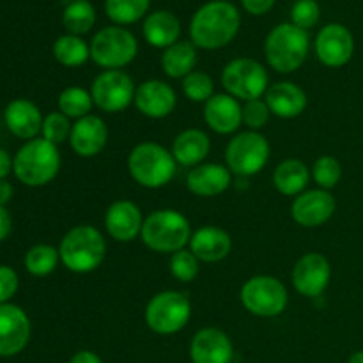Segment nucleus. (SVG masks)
<instances>
[{
	"label": "nucleus",
	"instance_id": "1",
	"mask_svg": "<svg viewBox=\"0 0 363 363\" xmlns=\"http://www.w3.org/2000/svg\"><path fill=\"white\" fill-rule=\"evenodd\" d=\"M241 27L240 11L225 0L204 4L190 21V39L197 48L220 50L229 45Z\"/></svg>",
	"mask_w": 363,
	"mask_h": 363
},
{
	"label": "nucleus",
	"instance_id": "2",
	"mask_svg": "<svg viewBox=\"0 0 363 363\" xmlns=\"http://www.w3.org/2000/svg\"><path fill=\"white\" fill-rule=\"evenodd\" d=\"M60 262L69 272L85 275L101 266L106 255V241L94 225H77L67 230L59 245Z\"/></svg>",
	"mask_w": 363,
	"mask_h": 363
},
{
	"label": "nucleus",
	"instance_id": "3",
	"mask_svg": "<svg viewBox=\"0 0 363 363\" xmlns=\"http://www.w3.org/2000/svg\"><path fill=\"white\" fill-rule=\"evenodd\" d=\"M60 170V152L55 144L45 138L28 140L18 149L13 160V172L25 186H45Z\"/></svg>",
	"mask_w": 363,
	"mask_h": 363
},
{
	"label": "nucleus",
	"instance_id": "4",
	"mask_svg": "<svg viewBox=\"0 0 363 363\" xmlns=\"http://www.w3.org/2000/svg\"><path fill=\"white\" fill-rule=\"evenodd\" d=\"M311 38L308 32L293 23H280L264 41V57L277 73L289 74L303 66L307 60Z\"/></svg>",
	"mask_w": 363,
	"mask_h": 363
},
{
	"label": "nucleus",
	"instance_id": "5",
	"mask_svg": "<svg viewBox=\"0 0 363 363\" xmlns=\"http://www.w3.org/2000/svg\"><path fill=\"white\" fill-rule=\"evenodd\" d=\"M128 170L135 183L149 190L167 186L174 179L177 162L172 152L155 142H142L128 156Z\"/></svg>",
	"mask_w": 363,
	"mask_h": 363
},
{
	"label": "nucleus",
	"instance_id": "6",
	"mask_svg": "<svg viewBox=\"0 0 363 363\" xmlns=\"http://www.w3.org/2000/svg\"><path fill=\"white\" fill-rule=\"evenodd\" d=\"M191 234L186 216L176 209H158L144 220L140 238L149 250L172 255L184 250Z\"/></svg>",
	"mask_w": 363,
	"mask_h": 363
},
{
	"label": "nucleus",
	"instance_id": "7",
	"mask_svg": "<svg viewBox=\"0 0 363 363\" xmlns=\"http://www.w3.org/2000/svg\"><path fill=\"white\" fill-rule=\"evenodd\" d=\"M191 303L179 291H162L145 307V325L158 335H174L188 325Z\"/></svg>",
	"mask_w": 363,
	"mask_h": 363
},
{
	"label": "nucleus",
	"instance_id": "8",
	"mask_svg": "<svg viewBox=\"0 0 363 363\" xmlns=\"http://www.w3.org/2000/svg\"><path fill=\"white\" fill-rule=\"evenodd\" d=\"M137 52L135 35L119 25L101 28L91 41V59L105 71L123 69L133 62Z\"/></svg>",
	"mask_w": 363,
	"mask_h": 363
},
{
	"label": "nucleus",
	"instance_id": "9",
	"mask_svg": "<svg viewBox=\"0 0 363 363\" xmlns=\"http://www.w3.org/2000/svg\"><path fill=\"white\" fill-rule=\"evenodd\" d=\"M269 142L259 131H241L234 135L225 149L227 169L240 177L261 172L269 160Z\"/></svg>",
	"mask_w": 363,
	"mask_h": 363
},
{
	"label": "nucleus",
	"instance_id": "10",
	"mask_svg": "<svg viewBox=\"0 0 363 363\" xmlns=\"http://www.w3.org/2000/svg\"><path fill=\"white\" fill-rule=\"evenodd\" d=\"M269 77L261 62L248 57L234 59L223 67L222 85L225 92L238 101H252L261 99L268 91Z\"/></svg>",
	"mask_w": 363,
	"mask_h": 363
},
{
	"label": "nucleus",
	"instance_id": "11",
	"mask_svg": "<svg viewBox=\"0 0 363 363\" xmlns=\"http://www.w3.org/2000/svg\"><path fill=\"white\" fill-rule=\"evenodd\" d=\"M240 300L243 307L257 318H277L286 311L289 294L279 279L257 275L243 284Z\"/></svg>",
	"mask_w": 363,
	"mask_h": 363
},
{
	"label": "nucleus",
	"instance_id": "12",
	"mask_svg": "<svg viewBox=\"0 0 363 363\" xmlns=\"http://www.w3.org/2000/svg\"><path fill=\"white\" fill-rule=\"evenodd\" d=\"M135 87L128 73L121 69H106L92 80L91 96L94 106L106 113H119L133 103Z\"/></svg>",
	"mask_w": 363,
	"mask_h": 363
},
{
	"label": "nucleus",
	"instance_id": "13",
	"mask_svg": "<svg viewBox=\"0 0 363 363\" xmlns=\"http://www.w3.org/2000/svg\"><path fill=\"white\" fill-rule=\"evenodd\" d=\"M332 279V266L323 254L311 252L300 257L294 264L291 280L301 296L319 298L328 287Z\"/></svg>",
	"mask_w": 363,
	"mask_h": 363
},
{
	"label": "nucleus",
	"instance_id": "14",
	"mask_svg": "<svg viewBox=\"0 0 363 363\" xmlns=\"http://www.w3.org/2000/svg\"><path fill=\"white\" fill-rule=\"evenodd\" d=\"M354 38L347 27L328 23L315 38V55L326 67H342L353 59Z\"/></svg>",
	"mask_w": 363,
	"mask_h": 363
},
{
	"label": "nucleus",
	"instance_id": "15",
	"mask_svg": "<svg viewBox=\"0 0 363 363\" xmlns=\"http://www.w3.org/2000/svg\"><path fill=\"white\" fill-rule=\"evenodd\" d=\"M337 202L328 190H307L294 197L291 206V216L298 225L305 229H315L328 222L333 216Z\"/></svg>",
	"mask_w": 363,
	"mask_h": 363
},
{
	"label": "nucleus",
	"instance_id": "16",
	"mask_svg": "<svg viewBox=\"0 0 363 363\" xmlns=\"http://www.w3.org/2000/svg\"><path fill=\"white\" fill-rule=\"evenodd\" d=\"M30 339V319L13 303L0 305V357L21 353Z\"/></svg>",
	"mask_w": 363,
	"mask_h": 363
},
{
	"label": "nucleus",
	"instance_id": "17",
	"mask_svg": "<svg viewBox=\"0 0 363 363\" xmlns=\"http://www.w3.org/2000/svg\"><path fill=\"white\" fill-rule=\"evenodd\" d=\"M142 116L149 119H165L177 105L176 91L163 80H145L137 87L133 99Z\"/></svg>",
	"mask_w": 363,
	"mask_h": 363
},
{
	"label": "nucleus",
	"instance_id": "18",
	"mask_svg": "<svg viewBox=\"0 0 363 363\" xmlns=\"http://www.w3.org/2000/svg\"><path fill=\"white\" fill-rule=\"evenodd\" d=\"M144 216L131 201H116L105 213V229L117 243H130L142 234Z\"/></svg>",
	"mask_w": 363,
	"mask_h": 363
},
{
	"label": "nucleus",
	"instance_id": "19",
	"mask_svg": "<svg viewBox=\"0 0 363 363\" xmlns=\"http://www.w3.org/2000/svg\"><path fill=\"white\" fill-rule=\"evenodd\" d=\"M234 346L218 328H202L190 342L191 363H233Z\"/></svg>",
	"mask_w": 363,
	"mask_h": 363
},
{
	"label": "nucleus",
	"instance_id": "20",
	"mask_svg": "<svg viewBox=\"0 0 363 363\" xmlns=\"http://www.w3.org/2000/svg\"><path fill=\"white\" fill-rule=\"evenodd\" d=\"M108 142V128L98 116H85L73 124L69 145L80 158H94Z\"/></svg>",
	"mask_w": 363,
	"mask_h": 363
},
{
	"label": "nucleus",
	"instance_id": "21",
	"mask_svg": "<svg viewBox=\"0 0 363 363\" xmlns=\"http://www.w3.org/2000/svg\"><path fill=\"white\" fill-rule=\"evenodd\" d=\"M204 123L218 135L236 133L243 124V106L227 92L215 94L204 103Z\"/></svg>",
	"mask_w": 363,
	"mask_h": 363
},
{
	"label": "nucleus",
	"instance_id": "22",
	"mask_svg": "<svg viewBox=\"0 0 363 363\" xmlns=\"http://www.w3.org/2000/svg\"><path fill=\"white\" fill-rule=\"evenodd\" d=\"M269 112L280 119H294L307 108V92L293 82H279L269 85L264 94Z\"/></svg>",
	"mask_w": 363,
	"mask_h": 363
},
{
	"label": "nucleus",
	"instance_id": "23",
	"mask_svg": "<svg viewBox=\"0 0 363 363\" xmlns=\"http://www.w3.org/2000/svg\"><path fill=\"white\" fill-rule=\"evenodd\" d=\"M233 183V172L220 163H201L186 176V186L197 197L222 195Z\"/></svg>",
	"mask_w": 363,
	"mask_h": 363
},
{
	"label": "nucleus",
	"instance_id": "24",
	"mask_svg": "<svg viewBox=\"0 0 363 363\" xmlns=\"http://www.w3.org/2000/svg\"><path fill=\"white\" fill-rule=\"evenodd\" d=\"M6 126L14 137L23 138V140H34L43 130V121L45 117L41 116V110L28 99H14L7 105L4 112Z\"/></svg>",
	"mask_w": 363,
	"mask_h": 363
},
{
	"label": "nucleus",
	"instance_id": "25",
	"mask_svg": "<svg viewBox=\"0 0 363 363\" xmlns=\"http://www.w3.org/2000/svg\"><path fill=\"white\" fill-rule=\"evenodd\" d=\"M190 252L202 262H220L233 250L229 233L215 225H204L190 238Z\"/></svg>",
	"mask_w": 363,
	"mask_h": 363
},
{
	"label": "nucleus",
	"instance_id": "26",
	"mask_svg": "<svg viewBox=\"0 0 363 363\" xmlns=\"http://www.w3.org/2000/svg\"><path fill=\"white\" fill-rule=\"evenodd\" d=\"M211 151V140L208 133L197 128L184 130L174 138L172 144V156L177 162V165L183 167H197L208 158Z\"/></svg>",
	"mask_w": 363,
	"mask_h": 363
},
{
	"label": "nucleus",
	"instance_id": "27",
	"mask_svg": "<svg viewBox=\"0 0 363 363\" xmlns=\"http://www.w3.org/2000/svg\"><path fill=\"white\" fill-rule=\"evenodd\" d=\"M142 32L147 45L167 50L179 41L181 23L170 11H155L145 18Z\"/></svg>",
	"mask_w": 363,
	"mask_h": 363
},
{
	"label": "nucleus",
	"instance_id": "28",
	"mask_svg": "<svg viewBox=\"0 0 363 363\" xmlns=\"http://www.w3.org/2000/svg\"><path fill=\"white\" fill-rule=\"evenodd\" d=\"M311 181V170L301 160L289 158L280 163L273 172V184L277 190L287 197H298L303 194Z\"/></svg>",
	"mask_w": 363,
	"mask_h": 363
},
{
	"label": "nucleus",
	"instance_id": "29",
	"mask_svg": "<svg viewBox=\"0 0 363 363\" xmlns=\"http://www.w3.org/2000/svg\"><path fill=\"white\" fill-rule=\"evenodd\" d=\"M197 64V46L191 41H177L176 45L163 50L162 69L169 78H184L195 71Z\"/></svg>",
	"mask_w": 363,
	"mask_h": 363
},
{
	"label": "nucleus",
	"instance_id": "30",
	"mask_svg": "<svg viewBox=\"0 0 363 363\" xmlns=\"http://www.w3.org/2000/svg\"><path fill=\"white\" fill-rule=\"evenodd\" d=\"M53 57L66 67H80L91 59V45L80 35L64 34L53 43Z\"/></svg>",
	"mask_w": 363,
	"mask_h": 363
},
{
	"label": "nucleus",
	"instance_id": "31",
	"mask_svg": "<svg viewBox=\"0 0 363 363\" xmlns=\"http://www.w3.org/2000/svg\"><path fill=\"white\" fill-rule=\"evenodd\" d=\"M62 23L67 34L84 35L91 32L96 23V9L89 0H74L64 9Z\"/></svg>",
	"mask_w": 363,
	"mask_h": 363
},
{
	"label": "nucleus",
	"instance_id": "32",
	"mask_svg": "<svg viewBox=\"0 0 363 363\" xmlns=\"http://www.w3.org/2000/svg\"><path fill=\"white\" fill-rule=\"evenodd\" d=\"M151 0H105V13L116 25L137 23L145 16Z\"/></svg>",
	"mask_w": 363,
	"mask_h": 363
},
{
	"label": "nucleus",
	"instance_id": "33",
	"mask_svg": "<svg viewBox=\"0 0 363 363\" xmlns=\"http://www.w3.org/2000/svg\"><path fill=\"white\" fill-rule=\"evenodd\" d=\"M92 106L94 101L91 91H85L84 87H67L59 96V112L69 119L78 121L85 116H91Z\"/></svg>",
	"mask_w": 363,
	"mask_h": 363
},
{
	"label": "nucleus",
	"instance_id": "34",
	"mask_svg": "<svg viewBox=\"0 0 363 363\" xmlns=\"http://www.w3.org/2000/svg\"><path fill=\"white\" fill-rule=\"evenodd\" d=\"M60 261L59 248L52 245H35L25 254V268L34 277H48Z\"/></svg>",
	"mask_w": 363,
	"mask_h": 363
},
{
	"label": "nucleus",
	"instance_id": "35",
	"mask_svg": "<svg viewBox=\"0 0 363 363\" xmlns=\"http://www.w3.org/2000/svg\"><path fill=\"white\" fill-rule=\"evenodd\" d=\"M342 177V165L333 156H321L312 165V179L321 190H332Z\"/></svg>",
	"mask_w": 363,
	"mask_h": 363
},
{
	"label": "nucleus",
	"instance_id": "36",
	"mask_svg": "<svg viewBox=\"0 0 363 363\" xmlns=\"http://www.w3.org/2000/svg\"><path fill=\"white\" fill-rule=\"evenodd\" d=\"M183 92L190 101L206 103L213 98L215 92V84L213 78L204 71H191L188 77L183 78Z\"/></svg>",
	"mask_w": 363,
	"mask_h": 363
},
{
	"label": "nucleus",
	"instance_id": "37",
	"mask_svg": "<svg viewBox=\"0 0 363 363\" xmlns=\"http://www.w3.org/2000/svg\"><path fill=\"white\" fill-rule=\"evenodd\" d=\"M169 268L179 282H194L199 275V259L190 250H179L170 255Z\"/></svg>",
	"mask_w": 363,
	"mask_h": 363
},
{
	"label": "nucleus",
	"instance_id": "38",
	"mask_svg": "<svg viewBox=\"0 0 363 363\" xmlns=\"http://www.w3.org/2000/svg\"><path fill=\"white\" fill-rule=\"evenodd\" d=\"M71 130H73V124L69 123V117H66L60 112H52L43 121L41 133L45 140L59 145L62 142L69 140Z\"/></svg>",
	"mask_w": 363,
	"mask_h": 363
},
{
	"label": "nucleus",
	"instance_id": "39",
	"mask_svg": "<svg viewBox=\"0 0 363 363\" xmlns=\"http://www.w3.org/2000/svg\"><path fill=\"white\" fill-rule=\"evenodd\" d=\"M321 18V7L315 0H296L291 9V23L296 27L303 28L308 32V28L315 27Z\"/></svg>",
	"mask_w": 363,
	"mask_h": 363
},
{
	"label": "nucleus",
	"instance_id": "40",
	"mask_svg": "<svg viewBox=\"0 0 363 363\" xmlns=\"http://www.w3.org/2000/svg\"><path fill=\"white\" fill-rule=\"evenodd\" d=\"M269 116L272 112L264 99H252L243 105V124L250 131H259L261 128H264L268 124Z\"/></svg>",
	"mask_w": 363,
	"mask_h": 363
},
{
	"label": "nucleus",
	"instance_id": "41",
	"mask_svg": "<svg viewBox=\"0 0 363 363\" xmlns=\"http://www.w3.org/2000/svg\"><path fill=\"white\" fill-rule=\"evenodd\" d=\"M18 275L9 266H0V305L7 303L18 291Z\"/></svg>",
	"mask_w": 363,
	"mask_h": 363
},
{
	"label": "nucleus",
	"instance_id": "42",
	"mask_svg": "<svg viewBox=\"0 0 363 363\" xmlns=\"http://www.w3.org/2000/svg\"><path fill=\"white\" fill-rule=\"evenodd\" d=\"M245 11L254 16H262L268 11H272V7L275 6V0H241Z\"/></svg>",
	"mask_w": 363,
	"mask_h": 363
},
{
	"label": "nucleus",
	"instance_id": "43",
	"mask_svg": "<svg viewBox=\"0 0 363 363\" xmlns=\"http://www.w3.org/2000/svg\"><path fill=\"white\" fill-rule=\"evenodd\" d=\"M11 227H13V222H11L9 211L4 206H0V241H4L9 236Z\"/></svg>",
	"mask_w": 363,
	"mask_h": 363
},
{
	"label": "nucleus",
	"instance_id": "44",
	"mask_svg": "<svg viewBox=\"0 0 363 363\" xmlns=\"http://www.w3.org/2000/svg\"><path fill=\"white\" fill-rule=\"evenodd\" d=\"M69 363H103V362L96 353H92V351H89V350H84V351H78V353H74L73 358L69 360Z\"/></svg>",
	"mask_w": 363,
	"mask_h": 363
},
{
	"label": "nucleus",
	"instance_id": "45",
	"mask_svg": "<svg viewBox=\"0 0 363 363\" xmlns=\"http://www.w3.org/2000/svg\"><path fill=\"white\" fill-rule=\"evenodd\" d=\"M11 170H13V160L9 158L7 151L0 149V179H6Z\"/></svg>",
	"mask_w": 363,
	"mask_h": 363
},
{
	"label": "nucleus",
	"instance_id": "46",
	"mask_svg": "<svg viewBox=\"0 0 363 363\" xmlns=\"http://www.w3.org/2000/svg\"><path fill=\"white\" fill-rule=\"evenodd\" d=\"M11 197H13V186H11V183H7L6 179H0V206L6 208V204L11 201Z\"/></svg>",
	"mask_w": 363,
	"mask_h": 363
},
{
	"label": "nucleus",
	"instance_id": "47",
	"mask_svg": "<svg viewBox=\"0 0 363 363\" xmlns=\"http://www.w3.org/2000/svg\"><path fill=\"white\" fill-rule=\"evenodd\" d=\"M347 363H363V351H357V353L351 354Z\"/></svg>",
	"mask_w": 363,
	"mask_h": 363
}]
</instances>
